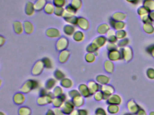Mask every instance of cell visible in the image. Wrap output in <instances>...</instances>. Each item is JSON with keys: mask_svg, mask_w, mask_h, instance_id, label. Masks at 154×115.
<instances>
[{"mask_svg": "<svg viewBox=\"0 0 154 115\" xmlns=\"http://www.w3.org/2000/svg\"><path fill=\"white\" fill-rule=\"evenodd\" d=\"M47 4V0H37L34 4L35 10L37 11L44 10Z\"/></svg>", "mask_w": 154, "mask_h": 115, "instance_id": "obj_8", "label": "cell"}, {"mask_svg": "<svg viewBox=\"0 0 154 115\" xmlns=\"http://www.w3.org/2000/svg\"><path fill=\"white\" fill-rule=\"evenodd\" d=\"M95 115H108L107 111L102 108H99L95 111Z\"/></svg>", "mask_w": 154, "mask_h": 115, "instance_id": "obj_27", "label": "cell"}, {"mask_svg": "<svg viewBox=\"0 0 154 115\" xmlns=\"http://www.w3.org/2000/svg\"><path fill=\"white\" fill-rule=\"evenodd\" d=\"M85 59L87 62H89V63H92L95 60V57L93 54L90 53L86 55Z\"/></svg>", "mask_w": 154, "mask_h": 115, "instance_id": "obj_26", "label": "cell"}, {"mask_svg": "<svg viewBox=\"0 0 154 115\" xmlns=\"http://www.w3.org/2000/svg\"><path fill=\"white\" fill-rule=\"evenodd\" d=\"M85 36L82 31H75L73 35L74 40L77 42H81L84 39Z\"/></svg>", "mask_w": 154, "mask_h": 115, "instance_id": "obj_20", "label": "cell"}, {"mask_svg": "<svg viewBox=\"0 0 154 115\" xmlns=\"http://www.w3.org/2000/svg\"><path fill=\"white\" fill-rule=\"evenodd\" d=\"M149 115H154V111H150L149 113Z\"/></svg>", "mask_w": 154, "mask_h": 115, "instance_id": "obj_32", "label": "cell"}, {"mask_svg": "<svg viewBox=\"0 0 154 115\" xmlns=\"http://www.w3.org/2000/svg\"><path fill=\"white\" fill-rule=\"evenodd\" d=\"M122 97L118 94H113L111 95L108 99L106 100V102L108 105L113 104V105H119L122 103Z\"/></svg>", "mask_w": 154, "mask_h": 115, "instance_id": "obj_3", "label": "cell"}, {"mask_svg": "<svg viewBox=\"0 0 154 115\" xmlns=\"http://www.w3.org/2000/svg\"><path fill=\"white\" fill-rule=\"evenodd\" d=\"M146 76L150 80H154V69L153 68H149L147 70Z\"/></svg>", "mask_w": 154, "mask_h": 115, "instance_id": "obj_23", "label": "cell"}, {"mask_svg": "<svg viewBox=\"0 0 154 115\" xmlns=\"http://www.w3.org/2000/svg\"><path fill=\"white\" fill-rule=\"evenodd\" d=\"M121 58H122L121 53L115 50L111 51L109 55V58L111 61H117L119 60Z\"/></svg>", "mask_w": 154, "mask_h": 115, "instance_id": "obj_10", "label": "cell"}, {"mask_svg": "<svg viewBox=\"0 0 154 115\" xmlns=\"http://www.w3.org/2000/svg\"><path fill=\"white\" fill-rule=\"evenodd\" d=\"M94 98L96 100L98 101H100L104 100V95L103 93L101 90H99L96 93L94 94Z\"/></svg>", "mask_w": 154, "mask_h": 115, "instance_id": "obj_22", "label": "cell"}, {"mask_svg": "<svg viewBox=\"0 0 154 115\" xmlns=\"http://www.w3.org/2000/svg\"><path fill=\"white\" fill-rule=\"evenodd\" d=\"M64 10L63 7H56L54 13L56 15L59 17L63 16Z\"/></svg>", "mask_w": 154, "mask_h": 115, "instance_id": "obj_25", "label": "cell"}, {"mask_svg": "<svg viewBox=\"0 0 154 115\" xmlns=\"http://www.w3.org/2000/svg\"><path fill=\"white\" fill-rule=\"evenodd\" d=\"M101 85H100L97 82L91 81L89 83V89L91 92V95L94 94L100 90Z\"/></svg>", "mask_w": 154, "mask_h": 115, "instance_id": "obj_5", "label": "cell"}, {"mask_svg": "<svg viewBox=\"0 0 154 115\" xmlns=\"http://www.w3.org/2000/svg\"><path fill=\"white\" fill-rule=\"evenodd\" d=\"M104 69L109 73H112L114 72V64L111 61H106L104 63Z\"/></svg>", "mask_w": 154, "mask_h": 115, "instance_id": "obj_16", "label": "cell"}, {"mask_svg": "<svg viewBox=\"0 0 154 115\" xmlns=\"http://www.w3.org/2000/svg\"><path fill=\"white\" fill-rule=\"evenodd\" d=\"M64 32L66 35L71 36L74 35L75 31V28L73 25L69 24L65 26L63 29Z\"/></svg>", "mask_w": 154, "mask_h": 115, "instance_id": "obj_13", "label": "cell"}, {"mask_svg": "<svg viewBox=\"0 0 154 115\" xmlns=\"http://www.w3.org/2000/svg\"><path fill=\"white\" fill-rule=\"evenodd\" d=\"M66 3V0H54V4L55 7H64Z\"/></svg>", "mask_w": 154, "mask_h": 115, "instance_id": "obj_24", "label": "cell"}, {"mask_svg": "<svg viewBox=\"0 0 154 115\" xmlns=\"http://www.w3.org/2000/svg\"><path fill=\"white\" fill-rule=\"evenodd\" d=\"M14 31L17 34H20L24 31V25L19 21L15 22L13 24Z\"/></svg>", "mask_w": 154, "mask_h": 115, "instance_id": "obj_12", "label": "cell"}, {"mask_svg": "<svg viewBox=\"0 0 154 115\" xmlns=\"http://www.w3.org/2000/svg\"><path fill=\"white\" fill-rule=\"evenodd\" d=\"M71 5L76 10L81 9L82 6V1L81 0H72Z\"/></svg>", "mask_w": 154, "mask_h": 115, "instance_id": "obj_21", "label": "cell"}, {"mask_svg": "<svg viewBox=\"0 0 154 115\" xmlns=\"http://www.w3.org/2000/svg\"><path fill=\"white\" fill-rule=\"evenodd\" d=\"M120 107L119 105L109 104L108 105L107 111L111 115H115L119 113L120 111Z\"/></svg>", "mask_w": 154, "mask_h": 115, "instance_id": "obj_11", "label": "cell"}, {"mask_svg": "<svg viewBox=\"0 0 154 115\" xmlns=\"http://www.w3.org/2000/svg\"><path fill=\"white\" fill-rule=\"evenodd\" d=\"M43 63H44L45 66H46L48 68H51L52 67V63L51 60L49 58H46L43 59Z\"/></svg>", "mask_w": 154, "mask_h": 115, "instance_id": "obj_28", "label": "cell"}, {"mask_svg": "<svg viewBox=\"0 0 154 115\" xmlns=\"http://www.w3.org/2000/svg\"><path fill=\"white\" fill-rule=\"evenodd\" d=\"M148 52L150 53L152 56L154 58V49L153 48L152 49H149Z\"/></svg>", "mask_w": 154, "mask_h": 115, "instance_id": "obj_30", "label": "cell"}, {"mask_svg": "<svg viewBox=\"0 0 154 115\" xmlns=\"http://www.w3.org/2000/svg\"><path fill=\"white\" fill-rule=\"evenodd\" d=\"M96 81L100 85H103L109 84L110 81V78L109 76L104 75H98L96 78Z\"/></svg>", "mask_w": 154, "mask_h": 115, "instance_id": "obj_6", "label": "cell"}, {"mask_svg": "<svg viewBox=\"0 0 154 115\" xmlns=\"http://www.w3.org/2000/svg\"><path fill=\"white\" fill-rule=\"evenodd\" d=\"M122 57V58L127 61H129L132 58V53L131 51L129 49H124L122 53H121Z\"/></svg>", "mask_w": 154, "mask_h": 115, "instance_id": "obj_18", "label": "cell"}, {"mask_svg": "<svg viewBox=\"0 0 154 115\" xmlns=\"http://www.w3.org/2000/svg\"><path fill=\"white\" fill-rule=\"evenodd\" d=\"M46 34L48 37L50 38H58L61 36V33L58 30L54 28L48 29L47 30Z\"/></svg>", "mask_w": 154, "mask_h": 115, "instance_id": "obj_7", "label": "cell"}, {"mask_svg": "<svg viewBox=\"0 0 154 115\" xmlns=\"http://www.w3.org/2000/svg\"><path fill=\"white\" fill-rule=\"evenodd\" d=\"M24 31L27 34H31L34 31V26H33V24L30 22H25L24 24Z\"/></svg>", "mask_w": 154, "mask_h": 115, "instance_id": "obj_14", "label": "cell"}, {"mask_svg": "<svg viewBox=\"0 0 154 115\" xmlns=\"http://www.w3.org/2000/svg\"><path fill=\"white\" fill-rule=\"evenodd\" d=\"M77 25L79 28L83 30L88 29L89 27V23L88 21L84 18H79L78 19Z\"/></svg>", "mask_w": 154, "mask_h": 115, "instance_id": "obj_9", "label": "cell"}, {"mask_svg": "<svg viewBox=\"0 0 154 115\" xmlns=\"http://www.w3.org/2000/svg\"><path fill=\"white\" fill-rule=\"evenodd\" d=\"M69 55H70V53L69 51L66 50L62 51L59 56L60 62L61 63H65L66 62L69 58Z\"/></svg>", "mask_w": 154, "mask_h": 115, "instance_id": "obj_19", "label": "cell"}, {"mask_svg": "<svg viewBox=\"0 0 154 115\" xmlns=\"http://www.w3.org/2000/svg\"><path fill=\"white\" fill-rule=\"evenodd\" d=\"M35 7H34V4L32 3L31 2H29L27 4L26 7V13L28 15L31 16L33 15L35 13Z\"/></svg>", "mask_w": 154, "mask_h": 115, "instance_id": "obj_15", "label": "cell"}, {"mask_svg": "<svg viewBox=\"0 0 154 115\" xmlns=\"http://www.w3.org/2000/svg\"><path fill=\"white\" fill-rule=\"evenodd\" d=\"M136 115H147L146 112L144 109L141 108Z\"/></svg>", "mask_w": 154, "mask_h": 115, "instance_id": "obj_29", "label": "cell"}, {"mask_svg": "<svg viewBox=\"0 0 154 115\" xmlns=\"http://www.w3.org/2000/svg\"><path fill=\"white\" fill-rule=\"evenodd\" d=\"M127 108L129 112L134 115H136L140 110L141 108L139 105L134 100H130L127 103Z\"/></svg>", "mask_w": 154, "mask_h": 115, "instance_id": "obj_1", "label": "cell"}, {"mask_svg": "<svg viewBox=\"0 0 154 115\" xmlns=\"http://www.w3.org/2000/svg\"><path fill=\"white\" fill-rule=\"evenodd\" d=\"M100 90L103 93L104 95V100H106L109 97L115 92L114 87L110 84H107L101 85Z\"/></svg>", "mask_w": 154, "mask_h": 115, "instance_id": "obj_2", "label": "cell"}, {"mask_svg": "<svg viewBox=\"0 0 154 115\" xmlns=\"http://www.w3.org/2000/svg\"><path fill=\"white\" fill-rule=\"evenodd\" d=\"M55 6L54 4L51 3H48L44 9L45 12L48 14H53L54 13Z\"/></svg>", "mask_w": 154, "mask_h": 115, "instance_id": "obj_17", "label": "cell"}, {"mask_svg": "<svg viewBox=\"0 0 154 115\" xmlns=\"http://www.w3.org/2000/svg\"><path fill=\"white\" fill-rule=\"evenodd\" d=\"M123 115H135L134 114H132V113H131V112H126V113H124Z\"/></svg>", "mask_w": 154, "mask_h": 115, "instance_id": "obj_31", "label": "cell"}, {"mask_svg": "<svg viewBox=\"0 0 154 115\" xmlns=\"http://www.w3.org/2000/svg\"><path fill=\"white\" fill-rule=\"evenodd\" d=\"M68 40L65 37H62L60 38L57 42L56 47L59 51H63L66 50L68 46Z\"/></svg>", "mask_w": 154, "mask_h": 115, "instance_id": "obj_4", "label": "cell"}]
</instances>
